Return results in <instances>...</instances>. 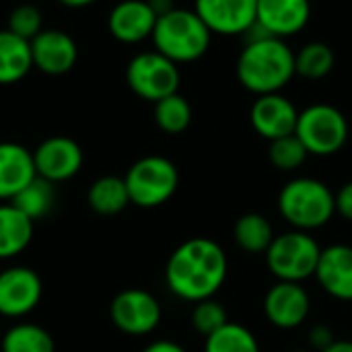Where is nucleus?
Wrapping results in <instances>:
<instances>
[{
    "instance_id": "1",
    "label": "nucleus",
    "mask_w": 352,
    "mask_h": 352,
    "mask_svg": "<svg viewBox=\"0 0 352 352\" xmlns=\"http://www.w3.org/2000/svg\"><path fill=\"white\" fill-rule=\"evenodd\" d=\"M229 260L225 250L208 237L184 241L167 260L165 280L169 291L192 303L212 299L225 285Z\"/></svg>"
},
{
    "instance_id": "2",
    "label": "nucleus",
    "mask_w": 352,
    "mask_h": 352,
    "mask_svg": "<svg viewBox=\"0 0 352 352\" xmlns=\"http://www.w3.org/2000/svg\"><path fill=\"white\" fill-rule=\"evenodd\" d=\"M237 80L256 97L280 93L295 76V52L285 39H248L237 58Z\"/></svg>"
},
{
    "instance_id": "3",
    "label": "nucleus",
    "mask_w": 352,
    "mask_h": 352,
    "mask_svg": "<svg viewBox=\"0 0 352 352\" xmlns=\"http://www.w3.org/2000/svg\"><path fill=\"white\" fill-rule=\"evenodd\" d=\"M151 39L159 54L179 66L200 60L210 47L212 33L196 14V10L175 6L173 10L157 16Z\"/></svg>"
},
{
    "instance_id": "4",
    "label": "nucleus",
    "mask_w": 352,
    "mask_h": 352,
    "mask_svg": "<svg viewBox=\"0 0 352 352\" xmlns=\"http://www.w3.org/2000/svg\"><path fill=\"white\" fill-rule=\"evenodd\" d=\"M278 212L297 231L320 229L336 212L334 192L316 177H295L278 194Z\"/></svg>"
},
{
    "instance_id": "5",
    "label": "nucleus",
    "mask_w": 352,
    "mask_h": 352,
    "mask_svg": "<svg viewBox=\"0 0 352 352\" xmlns=\"http://www.w3.org/2000/svg\"><path fill=\"white\" fill-rule=\"evenodd\" d=\"M264 256L272 276L285 283H303L316 276L322 248L307 231L295 229L278 237L274 235Z\"/></svg>"
},
{
    "instance_id": "6",
    "label": "nucleus",
    "mask_w": 352,
    "mask_h": 352,
    "mask_svg": "<svg viewBox=\"0 0 352 352\" xmlns=\"http://www.w3.org/2000/svg\"><path fill=\"white\" fill-rule=\"evenodd\" d=\"M130 204L157 208L173 198L179 186V171L167 157L148 155L138 159L124 175Z\"/></svg>"
},
{
    "instance_id": "7",
    "label": "nucleus",
    "mask_w": 352,
    "mask_h": 352,
    "mask_svg": "<svg viewBox=\"0 0 352 352\" xmlns=\"http://www.w3.org/2000/svg\"><path fill=\"white\" fill-rule=\"evenodd\" d=\"M295 136L309 155L330 157L346 144L349 122L338 107L330 103H314L299 111Z\"/></svg>"
},
{
    "instance_id": "8",
    "label": "nucleus",
    "mask_w": 352,
    "mask_h": 352,
    "mask_svg": "<svg viewBox=\"0 0 352 352\" xmlns=\"http://www.w3.org/2000/svg\"><path fill=\"white\" fill-rule=\"evenodd\" d=\"M126 82L132 93L144 101L157 103L179 93V66L157 50L136 54L126 66Z\"/></svg>"
},
{
    "instance_id": "9",
    "label": "nucleus",
    "mask_w": 352,
    "mask_h": 352,
    "mask_svg": "<svg viewBox=\"0 0 352 352\" xmlns=\"http://www.w3.org/2000/svg\"><path fill=\"white\" fill-rule=\"evenodd\" d=\"M159 301L142 289H126L113 297L109 305V318L113 326L128 336L151 334L161 322Z\"/></svg>"
},
{
    "instance_id": "10",
    "label": "nucleus",
    "mask_w": 352,
    "mask_h": 352,
    "mask_svg": "<svg viewBox=\"0 0 352 352\" xmlns=\"http://www.w3.org/2000/svg\"><path fill=\"white\" fill-rule=\"evenodd\" d=\"M85 155L76 140L68 136H52L45 138L35 151H33V163L37 177L60 184L66 179H72L80 167H82Z\"/></svg>"
},
{
    "instance_id": "11",
    "label": "nucleus",
    "mask_w": 352,
    "mask_h": 352,
    "mask_svg": "<svg viewBox=\"0 0 352 352\" xmlns=\"http://www.w3.org/2000/svg\"><path fill=\"white\" fill-rule=\"evenodd\" d=\"M258 0H196L194 10L212 35H245L256 23Z\"/></svg>"
},
{
    "instance_id": "12",
    "label": "nucleus",
    "mask_w": 352,
    "mask_h": 352,
    "mask_svg": "<svg viewBox=\"0 0 352 352\" xmlns=\"http://www.w3.org/2000/svg\"><path fill=\"white\" fill-rule=\"evenodd\" d=\"M43 287L35 270L12 266L0 272V316L23 318L31 314L41 299Z\"/></svg>"
},
{
    "instance_id": "13",
    "label": "nucleus",
    "mask_w": 352,
    "mask_h": 352,
    "mask_svg": "<svg viewBox=\"0 0 352 352\" xmlns=\"http://www.w3.org/2000/svg\"><path fill=\"white\" fill-rule=\"evenodd\" d=\"M309 309L311 299L301 283L278 280L264 297V316L280 330L299 328L307 320Z\"/></svg>"
},
{
    "instance_id": "14",
    "label": "nucleus",
    "mask_w": 352,
    "mask_h": 352,
    "mask_svg": "<svg viewBox=\"0 0 352 352\" xmlns=\"http://www.w3.org/2000/svg\"><path fill=\"white\" fill-rule=\"evenodd\" d=\"M299 109L283 93H270L256 97L250 109L252 128L266 140H276L295 134Z\"/></svg>"
},
{
    "instance_id": "15",
    "label": "nucleus",
    "mask_w": 352,
    "mask_h": 352,
    "mask_svg": "<svg viewBox=\"0 0 352 352\" xmlns=\"http://www.w3.org/2000/svg\"><path fill=\"white\" fill-rule=\"evenodd\" d=\"M33 66L50 76L66 74L78 60L76 41L62 29H41L31 41Z\"/></svg>"
},
{
    "instance_id": "16",
    "label": "nucleus",
    "mask_w": 352,
    "mask_h": 352,
    "mask_svg": "<svg viewBox=\"0 0 352 352\" xmlns=\"http://www.w3.org/2000/svg\"><path fill=\"white\" fill-rule=\"evenodd\" d=\"M311 19L309 0H258L256 23L278 39L301 33Z\"/></svg>"
},
{
    "instance_id": "17",
    "label": "nucleus",
    "mask_w": 352,
    "mask_h": 352,
    "mask_svg": "<svg viewBox=\"0 0 352 352\" xmlns=\"http://www.w3.org/2000/svg\"><path fill=\"white\" fill-rule=\"evenodd\" d=\"M155 25L157 14L146 0H122L107 16V29L111 37L122 43H140L151 39Z\"/></svg>"
},
{
    "instance_id": "18",
    "label": "nucleus",
    "mask_w": 352,
    "mask_h": 352,
    "mask_svg": "<svg viewBox=\"0 0 352 352\" xmlns=\"http://www.w3.org/2000/svg\"><path fill=\"white\" fill-rule=\"evenodd\" d=\"M316 278L322 289L338 299V301H352V248L344 243L330 245L322 250Z\"/></svg>"
},
{
    "instance_id": "19",
    "label": "nucleus",
    "mask_w": 352,
    "mask_h": 352,
    "mask_svg": "<svg viewBox=\"0 0 352 352\" xmlns=\"http://www.w3.org/2000/svg\"><path fill=\"white\" fill-rule=\"evenodd\" d=\"M35 177L33 153L19 142H0V202H10Z\"/></svg>"
},
{
    "instance_id": "20",
    "label": "nucleus",
    "mask_w": 352,
    "mask_h": 352,
    "mask_svg": "<svg viewBox=\"0 0 352 352\" xmlns=\"http://www.w3.org/2000/svg\"><path fill=\"white\" fill-rule=\"evenodd\" d=\"M33 68L31 43L8 29H0V85H16Z\"/></svg>"
},
{
    "instance_id": "21",
    "label": "nucleus",
    "mask_w": 352,
    "mask_h": 352,
    "mask_svg": "<svg viewBox=\"0 0 352 352\" xmlns=\"http://www.w3.org/2000/svg\"><path fill=\"white\" fill-rule=\"evenodd\" d=\"M33 239V221L14 204H0V260H10L25 252Z\"/></svg>"
},
{
    "instance_id": "22",
    "label": "nucleus",
    "mask_w": 352,
    "mask_h": 352,
    "mask_svg": "<svg viewBox=\"0 0 352 352\" xmlns=\"http://www.w3.org/2000/svg\"><path fill=\"white\" fill-rule=\"evenodd\" d=\"M87 200L97 214H105V217L118 214L130 204L126 182L124 177L118 175H103L95 179L89 188Z\"/></svg>"
},
{
    "instance_id": "23",
    "label": "nucleus",
    "mask_w": 352,
    "mask_h": 352,
    "mask_svg": "<svg viewBox=\"0 0 352 352\" xmlns=\"http://www.w3.org/2000/svg\"><path fill=\"white\" fill-rule=\"evenodd\" d=\"M235 243L248 254H266L274 239V229L264 214L248 212L237 219L233 227Z\"/></svg>"
},
{
    "instance_id": "24",
    "label": "nucleus",
    "mask_w": 352,
    "mask_h": 352,
    "mask_svg": "<svg viewBox=\"0 0 352 352\" xmlns=\"http://www.w3.org/2000/svg\"><path fill=\"white\" fill-rule=\"evenodd\" d=\"M334 50L324 41H309L295 52V74L307 80H322L334 68Z\"/></svg>"
},
{
    "instance_id": "25",
    "label": "nucleus",
    "mask_w": 352,
    "mask_h": 352,
    "mask_svg": "<svg viewBox=\"0 0 352 352\" xmlns=\"http://www.w3.org/2000/svg\"><path fill=\"white\" fill-rule=\"evenodd\" d=\"M56 202V192H54V184L41 179V177H35L33 182H29L12 200L10 204H14L25 217H29L33 223L37 219H43L52 206Z\"/></svg>"
},
{
    "instance_id": "26",
    "label": "nucleus",
    "mask_w": 352,
    "mask_h": 352,
    "mask_svg": "<svg viewBox=\"0 0 352 352\" xmlns=\"http://www.w3.org/2000/svg\"><path fill=\"white\" fill-rule=\"evenodd\" d=\"M2 352H54V338L35 324H16L2 336Z\"/></svg>"
},
{
    "instance_id": "27",
    "label": "nucleus",
    "mask_w": 352,
    "mask_h": 352,
    "mask_svg": "<svg viewBox=\"0 0 352 352\" xmlns=\"http://www.w3.org/2000/svg\"><path fill=\"white\" fill-rule=\"evenodd\" d=\"M155 122H157L159 130H163L165 134L186 132L188 126L192 124L190 101L179 93H173V95L157 101L155 103Z\"/></svg>"
},
{
    "instance_id": "28",
    "label": "nucleus",
    "mask_w": 352,
    "mask_h": 352,
    "mask_svg": "<svg viewBox=\"0 0 352 352\" xmlns=\"http://www.w3.org/2000/svg\"><path fill=\"white\" fill-rule=\"evenodd\" d=\"M204 352H260V344L245 326L227 322L221 330L206 336Z\"/></svg>"
},
{
    "instance_id": "29",
    "label": "nucleus",
    "mask_w": 352,
    "mask_h": 352,
    "mask_svg": "<svg viewBox=\"0 0 352 352\" xmlns=\"http://www.w3.org/2000/svg\"><path fill=\"white\" fill-rule=\"evenodd\" d=\"M307 157H309V153L305 151V146L301 144V140L295 134L270 140L268 159L280 171H295V169H299L307 161Z\"/></svg>"
},
{
    "instance_id": "30",
    "label": "nucleus",
    "mask_w": 352,
    "mask_h": 352,
    "mask_svg": "<svg viewBox=\"0 0 352 352\" xmlns=\"http://www.w3.org/2000/svg\"><path fill=\"white\" fill-rule=\"evenodd\" d=\"M227 322L229 320H227L225 307L214 299H204V301L196 303V307L192 311V326L204 338L214 334L217 330H221Z\"/></svg>"
},
{
    "instance_id": "31",
    "label": "nucleus",
    "mask_w": 352,
    "mask_h": 352,
    "mask_svg": "<svg viewBox=\"0 0 352 352\" xmlns=\"http://www.w3.org/2000/svg\"><path fill=\"white\" fill-rule=\"evenodd\" d=\"M8 31H12L14 35L31 41L41 29H43V19L37 6L33 4H19L10 10L8 14Z\"/></svg>"
},
{
    "instance_id": "32",
    "label": "nucleus",
    "mask_w": 352,
    "mask_h": 352,
    "mask_svg": "<svg viewBox=\"0 0 352 352\" xmlns=\"http://www.w3.org/2000/svg\"><path fill=\"white\" fill-rule=\"evenodd\" d=\"M334 200H336V212L342 219H346V221L352 223V182L344 184L338 190V194H334Z\"/></svg>"
},
{
    "instance_id": "33",
    "label": "nucleus",
    "mask_w": 352,
    "mask_h": 352,
    "mask_svg": "<svg viewBox=\"0 0 352 352\" xmlns=\"http://www.w3.org/2000/svg\"><path fill=\"white\" fill-rule=\"evenodd\" d=\"M334 342V334L328 326H314L309 330V344L311 349H316L318 352H322L324 349H328Z\"/></svg>"
},
{
    "instance_id": "34",
    "label": "nucleus",
    "mask_w": 352,
    "mask_h": 352,
    "mask_svg": "<svg viewBox=\"0 0 352 352\" xmlns=\"http://www.w3.org/2000/svg\"><path fill=\"white\" fill-rule=\"evenodd\" d=\"M142 352H188L184 346L171 342V340H157L153 344H148Z\"/></svg>"
},
{
    "instance_id": "35",
    "label": "nucleus",
    "mask_w": 352,
    "mask_h": 352,
    "mask_svg": "<svg viewBox=\"0 0 352 352\" xmlns=\"http://www.w3.org/2000/svg\"><path fill=\"white\" fill-rule=\"evenodd\" d=\"M146 2L151 4V8L155 10L157 16H161V14H165V12H169V10L175 8L173 0H146Z\"/></svg>"
},
{
    "instance_id": "36",
    "label": "nucleus",
    "mask_w": 352,
    "mask_h": 352,
    "mask_svg": "<svg viewBox=\"0 0 352 352\" xmlns=\"http://www.w3.org/2000/svg\"><path fill=\"white\" fill-rule=\"evenodd\" d=\"M322 352H352V340H334Z\"/></svg>"
},
{
    "instance_id": "37",
    "label": "nucleus",
    "mask_w": 352,
    "mask_h": 352,
    "mask_svg": "<svg viewBox=\"0 0 352 352\" xmlns=\"http://www.w3.org/2000/svg\"><path fill=\"white\" fill-rule=\"evenodd\" d=\"M58 2H62L64 6H70V8H82V6L97 2V0H58Z\"/></svg>"
},
{
    "instance_id": "38",
    "label": "nucleus",
    "mask_w": 352,
    "mask_h": 352,
    "mask_svg": "<svg viewBox=\"0 0 352 352\" xmlns=\"http://www.w3.org/2000/svg\"><path fill=\"white\" fill-rule=\"evenodd\" d=\"M293 352H309V351H301V349H299V351H293Z\"/></svg>"
}]
</instances>
